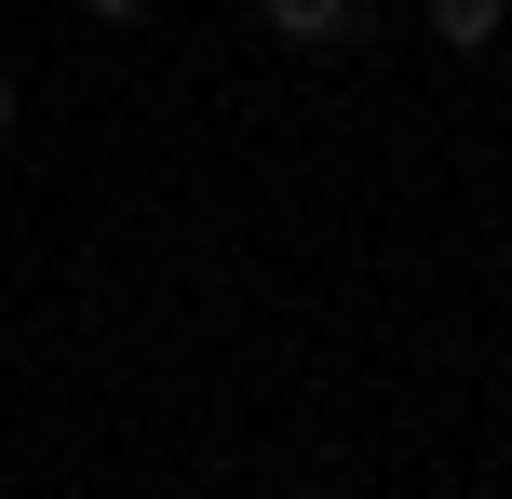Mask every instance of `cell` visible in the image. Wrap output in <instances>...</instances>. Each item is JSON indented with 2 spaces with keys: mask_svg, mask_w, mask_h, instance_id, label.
<instances>
[{
  "mask_svg": "<svg viewBox=\"0 0 512 499\" xmlns=\"http://www.w3.org/2000/svg\"><path fill=\"white\" fill-rule=\"evenodd\" d=\"M256 14H270V41H351L364 0H256Z\"/></svg>",
  "mask_w": 512,
  "mask_h": 499,
  "instance_id": "6da1fadb",
  "label": "cell"
},
{
  "mask_svg": "<svg viewBox=\"0 0 512 499\" xmlns=\"http://www.w3.org/2000/svg\"><path fill=\"white\" fill-rule=\"evenodd\" d=\"M432 27H445L459 54H486V41H499V0H432Z\"/></svg>",
  "mask_w": 512,
  "mask_h": 499,
  "instance_id": "7a4b0ae2",
  "label": "cell"
},
{
  "mask_svg": "<svg viewBox=\"0 0 512 499\" xmlns=\"http://www.w3.org/2000/svg\"><path fill=\"white\" fill-rule=\"evenodd\" d=\"M81 14H95V27H135V14H149V0H81Z\"/></svg>",
  "mask_w": 512,
  "mask_h": 499,
  "instance_id": "3957f363",
  "label": "cell"
},
{
  "mask_svg": "<svg viewBox=\"0 0 512 499\" xmlns=\"http://www.w3.org/2000/svg\"><path fill=\"white\" fill-rule=\"evenodd\" d=\"M0 135H14V81H0Z\"/></svg>",
  "mask_w": 512,
  "mask_h": 499,
  "instance_id": "277c9868",
  "label": "cell"
}]
</instances>
